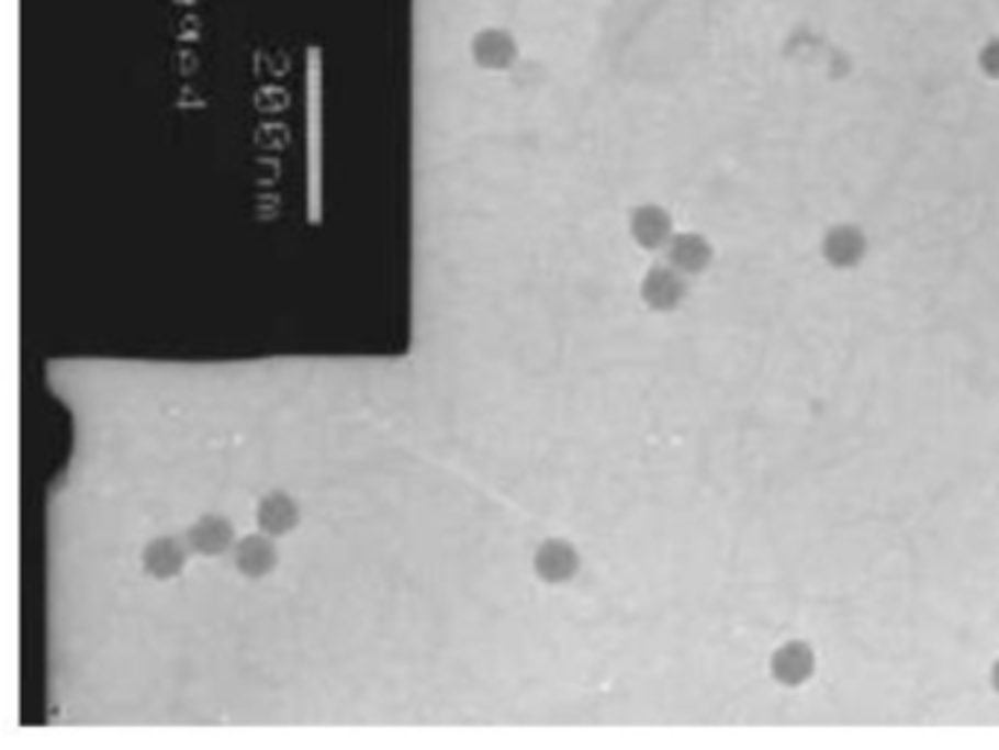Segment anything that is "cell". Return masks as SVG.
Returning a JSON list of instances; mask_svg holds the SVG:
<instances>
[{"label":"cell","mask_w":999,"mask_h":750,"mask_svg":"<svg viewBox=\"0 0 999 750\" xmlns=\"http://www.w3.org/2000/svg\"><path fill=\"white\" fill-rule=\"evenodd\" d=\"M472 59L478 68L484 71H507L514 68L519 59V45H516L514 33H507L502 27H486L481 33H475L472 38Z\"/></svg>","instance_id":"obj_1"},{"label":"cell","mask_w":999,"mask_h":750,"mask_svg":"<svg viewBox=\"0 0 999 750\" xmlns=\"http://www.w3.org/2000/svg\"><path fill=\"white\" fill-rule=\"evenodd\" d=\"M581 569V555L566 539H546L534 555V572L546 583L572 581Z\"/></svg>","instance_id":"obj_2"},{"label":"cell","mask_w":999,"mask_h":750,"mask_svg":"<svg viewBox=\"0 0 999 750\" xmlns=\"http://www.w3.org/2000/svg\"><path fill=\"white\" fill-rule=\"evenodd\" d=\"M686 296V279L672 265L651 267L642 279V300L648 309L674 311Z\"/></svg>","instance_id":"obj_3"},{"label":"cell","mask_w":999,"mask_h":750,"mask_svg":"<svg viewBox=\"0 0 999 750\" xmlns=\"http://www.w3.org/2000/svg\"><path fill=\"white\" fill-rule=\"evenodd\" d=\"M630 235L642 249H663L669 247L672 235V217L665 212L663 205H639L637 212L630 214Z\"/></svg>","instance_id":"obj_4"},{"label":"cell","mask_w":999,"mask_h":750,"mask_svg":"<svg viewBox=\"0 0 999 750\" xmlns=\"http://www.w3.org/2000/svg\"><path fill=\"white\" fill-rule=\"evenodd\" d=\"M279 563V551H276L270 534H249L235 546V566L240 574L247 578H265Z\"/></svg>","instance_id":"obj_5"},{"label":"cell","mask_w":999,"mask_h":750,"mask_svg":"<svg viewBox=\"0 0 999 750\" xmlns=\"http://www.w3.org/2000/svg\"><path fill=\"white\" fill-rule=\"evenodd\" d=\"M232 542H235V528L223 516H203L188 528V546L194 548L197 555L217 557L229 551Z\"/></svg>","instance_id":"obj_6"},{"label":"cell","mask_w":999,"mask_h":750,"mask_svg":"<svg viewBox=\"0 0 999 750\" xmlns=\"http://www.w3.org/2000/svg\"><path fill=\"white\" fill-rule=\"evenodd\" d=\"M665 258H669V265L674 270H681L683 276H695L700 270H707L709 261H712V249H709L707 238H700L695 232H686V235H674L669 240V247H665Z\"/></svg>","instance_id":"obj_7"},{"label":"cell","mask_w":999,"mask_h":750,"mask_svg":"<svg viewBox=\"0 0 999 750\" xmlns=\"http://www.w3.org/2000/svg\"><path fill=\"white\" fill-rule=\"evenodd\" d=\"M867 240L862 235V230L856 226H835V230L827 232V238H823V258L830 261L832 267H841V270H848V267H856L862 258H865Z\"/></svg>","instance_id":"obj_8"},{"label":"cell","mask_w":999,"mask_h":750,"mask_svg":"<svg viewBox=\"0 0 999 750\" xmlns=\"http://www.w3.org/2000/svg\"><path fill=\"white\" fill-rule=\"evenodd\" d=\"M300 504L288 493H267L258 502V525L270 537H284L300 525Z\"/></svg>","instance_id":"obj_9"},{"label":"cell","mask_w":999,"mask_h":750,"mask_svg":"<svg viewBox=\"0 0 999 750\" xmlns=\"http://www.w3.org/2000/svg\"><path fill=\"white\" fill-rule=\"evenodd\" d=\"M188 551L186 546L173 537H159L153 539L150 546L144 548L142 563L147 569V574L153 578H159V581H170V578H177L182 569H186Z\"/></svg>","instance_id":"obj_10"},{"label":"cell","mask_w":999,"mask_h":750,"mask_svg":"<svg viewBox=\"0 0 999 750\" xmlns=\"http://www.w3.org/2000/svg\"><path fill=\"white\" fill-rule=\"evenodd\" d=\"M771 669H774V678H777L779 683L797 686V683H804V680L812 674V669H815L812 648L804 642L783 645V648L774 653Z\"/></svg>","instance_id":"obj_11"},{"label":"cell","mask_w":999,"mask_h":750,"mask_svg":"<svg viewBox=\"0 0 999 750\" xmlns=\"http://www.w3.org/2000/svg\"><path fill=\"white\" fill-rule=\"evenodd\" d=\"M979 65H981V71L988 74V77H997L999 80V38H990L988 45L981 47Z\"/></svg>","instance_id":"obj_12"},{"label":"cell","mask_w":999,"mask_h":750,"mask_svg":"<svg viewBox=\"0 0 999 750\" xmlns=\"http://www.w3.org/2000/svg\"><path fill=\"white\" fill-rule=\"evenodd\" d=\"M994 686L999 689V662H997V665H994Z\"/></svg>","instance_id":"obj_13"}]
</instances>
